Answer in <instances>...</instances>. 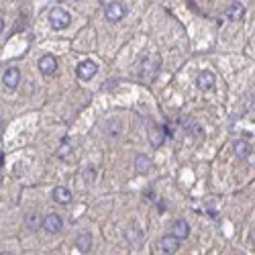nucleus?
Returning <instances> with one entry per match:
<instances>
[{
    "instance_id": "nucleus-1",
    "label": "nucleus",
    "mask_w": 255,
    "mask_h": 255,
    "mask_svg": "<svg viewBox=\"0 0 255 255\" xmlns=\"http://www.w3.org/2000/svg\"><path fill=\"white\" fill-rule=\"evenodd\" d=\"M72 23V16L70 13H65L64 8H53L51 13H49V25H51L53 31H64V29H67Z\"/></svg>"
},
{
    "instance_id": "nucleus-2",
    "label": "nucleus",
    "mask_w": 255,
    "mask_h": 255,
    "mask_svg": "<svg viewBox=\"0 0 255 255\" xmlns=\"http://www.w3.org/2000/svg\"><path fill=\"white\" fill-rule=\"evenodd\" d=\"M104 16H106V21H111V23H121L127 16V6L123 2H109L104 8Z\"/></svg>"
},
{
    "instance_id": "nucleus-3",
    "label": "nucleus",
    "mask_w": 255,
    "mask_h": 255,
    "mask_svg": "<svg viewBox=\"0 0 255 255\" xmlns=\"http://www.w3.org/2000/svg\"><path fill=\"white\" fill-rule=\"evenodd\" d=\"M98 72V65L92 62V60H86V62H80L76 67V76L80 78L82 82H88V80H92V78L96 76Z\"/></svg>"
},
{
    "instance_id": "nucleus-4",
    "label": "nucleus",
    "mask_w": 255,
    "mask_h": 255,
    "mask_svg": "<svg viewBox=\"0 0 255 255\" xmlns=\"http://www.w3.org/2000/svg\"><path fill=\"white\" fill-rule=\"evenodd\" d=\"M151 60H153V55H147L145 60L141 62V67H139V78H143V80H151V78L158 74V70H159V64H161V60L159 62H155L153 65H151Z\"/></svg>"
},
{
    "instance_id": "nucleus-5",
    "label": "nucleus",
    "mask_w": 255,
    "mask_h": 255,
    "mask_svg": "<svg viewBox=\"0 0 255 255\" xmlns=\"http://www.w3.org/2000/svg\"><path fill=\"white\" fill-rule=\"evenodd\" d=\"M18 82H21V70L18 67H6L4 74H2V84L6 90H15V88L18 86Z\"/></svg>"
},
{
    "instance_id": "nucleus-6",
    "label": "nucleus",
    "mask_w": 255,
    "mask_h": 255,
    "mask_svg": "<svg viewBox=\"0 0 255 255\" xmlns=\"http://www.w3.org/2000/svg\"><path fill=\"white\" fill-rule=\"evenodd\" d=\"M43 229H45L47 233H51V235L62 233V229H64V221H62V217H60V214H55V212L47 214V217L43 219Z\"/></svg>"
},
{
    "instance_id": "nucleus-7",
    "label": "nucleus",
    "mask_w": 255,
    "mask_h": 255,
    "mask_svg": "<svg viewBox=\"0 0 255 255\" xmlns=\"http://www.w3.org/2000/svg\"><path fill=\"white\" fill-rule=\"evenodd\" d=\"M180 241L182 239H178L175 235H165V237H161L159 239V251L161 253H168V255H172V253H175L180 249Z\"/></svg>"
},
{
    "instance_id": "nucleus-8",
    "label": "nucleus",
    "mask_w": 255,
    "mask_h": 255,
    "mask_svg": "<svg viewBox=\"0 0 255 255\" xmlns=\"http://www.w3.org/2000/svg\"><path fill=\"white\" fill-rule=\"evenodd\" d=\"M214 84H217V78H214L212 72H200V76L196 78V86L200 90H212Z\"/></svg>"
},
{
    "instance_id": "nucleus-9",
    "label": "nucleus",
    "mask_w": 255,
    "mask_h": 255,
    "mask_svg": "<svg viewBox=\"0 0 255 255\" xmlns=\"http://www.w3.org/2000/svg\"><path fill=\"white\" fill-rule=\"evenodd\" d=\"M233 153L237 155L239 159H247L249 153H251V145L245 139H235L233 141Z\"/></svg>"
},
{
    "instance_id": "nucleus-10",
    "label": "nucleus",
    "mask_w": 255,
    "mask_h": 255,
    "mask_svg": "<svg viewBox=\"0 0 255 255\" xmlns=\"http://www.w3.org/2000/svg\"><path fill=\"white\" fill-rule=\"evenodd\" d=\"M39 70H41L45 76H51L57 70V60L53 55H43L41 60H39Z\"/></svg>"
},
{
    "instance_id": "nucleus-11",
    "label": "nucleus",
    "mask_w": 255,
    "mask_h": 255,
    "mask_svg": "<svg viewBox=\"0 0 255 255\" xmlns=\"http://www.w3.org/2000/svg\"><path fill=\"white\" fill-rule=\"evenodd\" d=\"M172 235H175L178 239H186L190 235V224L186 223L184 219H178L172 223Z\"/></svg>"
},
{
    "instance_id": "nucleus-12",
    "label": "nucleus",
    "mask_w": 255,
    "mask_h": 255,
    "mask_svg": "<svg viewBox=\"0 0 255 255\" xmlns=\"http://www.w3.org/2000/svg\"><path fill=\"white\" fill-rule=\"evenodd\" d=\"M53 200L57 204H70L72 202V192L70 188H65V186H57V188H53Z\"/></svg>"
},
{
    "instance_id": "nucleus-13",
    "label": "nucleus",
    "mask_w": 255,
    "mask_h": 255,
    "mask_svg": "<svg viewBox=\"0 0 255 255\" xmlns=\"http://www.w3.org/2000/svg\"><path fill=\"white\" fill-rule=\"evenodd\" d=\"M76 249L80 253H88L92 249V235L90 233H80L76 237Z\"/></svg>"
},
{
    "instance_id": "nucleus-14",
    "label": "nucleus",
    "mask_w": 255,
    "mask_h": 255,
    "mask_svg": "<svg viewBox=\"0 0 255 255\" xmlns=\"http://www.w3.org/2000/svg\"><path fill=\"white\" fill-rule=\"evenodd\" d=\"M224 15H227V18H229V21H241V18H243V15H245V6L241 4V2H233L229 8H227V13H224Z\"/></svg>"
},
{
    "instance_id": "nucleus-15",
    "label": "nucleus",
    "mask_w": 255,
    "mask_h": 255,
    "mask_svg": "<svg viewBox=\"0 0 255 255\" xmlns=\"http://www.w3.org/2000/svg\"><path fill=\"white\" fill-rule=\"evenodd\" d=\"M135 170L139 172V174H147V172L151 170V159L147 158L145 153H139V155L135 158Z\"/></svg>"
},
{
    "instance_id": "nucleus-16",
    "label": "nucleus",
    "mask_w": 255,
    "mask_h": 255,
    "mask_svg": "<svg viewBox=\"0 0 255 255\" xmlns=\"http://www.w3.org/2000/svg\"><path fill=\"white\" fill-rule=\"evenodd\" d=\"M127 241H129L131 245H139L143 241V231L139 227H131L129 231H127Z\"/></svg>"
},
{
    "instance_id": "nucleus-17",
    "label": "nucleus",
    "mask_w": 255,
    "mask_h": 255,
    "mask_svg": "<svg viewBox=\"0 0 255 255\" xmlns=\"http://www.w3.org/2000/svg\"><path fill=\"white\" fill-rule=\"evenodd\" d=\"M25 224H27L29 231H37L39 227H43V221H41V217H39V214H27Z\"/></svg>"
},
{
    "instance_id": "nucleus-18",
    "label": "nucleus",
    "mask_w": 255,
    "mask_h": 255,
    "mask_svg": "<svg viewBox=\"0 0 255 255\" xmlns=\"http://www.w3.org/2000/svg\"><path fill=\"white\" fill-rule=\"evenodd\" d=\"M186 127H188V131L194 135V137H202V129L198 125H196L192 119H186Z\"/></svg>"
},
{
    "instance_id": "nucleus-19",
    "label": "nucleus",
    "mask_w": 255,
    "mask_h": 255,
    "mask_svg": "<svg viewBox=\"0 0 255 255\" xmlns=\"http://www.w3.org/2000/svg\"><path fill=\"white\" fill-rule=\"evenodd\" d=\"M67 153H72V147L62 145V147H60V158H62V159H67Z\"/></svg>"
},
{
    "instance_id": "nucleus-20",
    "label": "nucleus",
    "mask_w": 255,
    "mask_h": 255,
    "mask_svg": "<svg viewBox=\"0 0 255 255\" xmlns=\"http://www.w3.org/2000/svg\"><path fill=\"white\" fill-rule=\"evenodd\" d=\"M251 241L255 243V227H253V231H251Z\"/></svg>"
}]
</instances>
